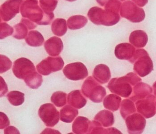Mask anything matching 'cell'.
<instances>
[{
  "mask_svg": "<svg viewBox=\"0 0 156 134\" xmlns=\"http://www.w3.org/2000/svg\"><path fill=\"white\" fill-rule=\"evenodd\" d=\"M87 16L94 24L107 27L116 24L120 18L119 13L108 11L97 6L91 8L88 11Z\"/></svg>",
  "mask_w": 156,
  "mask_h": 134,
  "instance_id": "obj_2",
  "label": "cell"
},
{
  "mask_svg": "<svg viewBox=\"0 0 156 134\" xmlns=\"http://www.w3.org/2000/svg\"><path fill=\"white\" fill-rule=\"evenodd\" d=\"M68 104L74 107L80 109L86 105L87 99L83 96L80 90H73L68 94L67 97Z\"/></svg>",
  "mask_w": 156,
  "mask_h": 134,
  "instance_id": "obj_19",
  "label": "cell"
},
{
  "mask_svg": "<svg viewBox=\"0 0 156 134\" xmlns=\"http://www.w3.org/2000/svg\"><path fill=\"white\" fill-rule=\"evenodd\" d=\"M135 48L129 43L118 44L115 49V55L118 59L130 61L135 53Z\"/></svg>",
  "mask_w": 156,
  "mask_h": 134,
  "instance_id": "obj_15",
  "label": "cell"
},
{
  "mask_svg": "<svg viewBox=\"0 0 156 134\" xmlns=\"http://www.w3.org/2000/svg\"><path fill=\"white\" fill-rule=\"evenodd\" d=\"M121 98L115 94H111L105 97L103 105L107 109L115 111L119 109L121 103Z\"/></svg>",
  "mask_w": 156,
  "mask_h": 134,
  "instance_id": "obj_26",
  "label": "cell"
},
{
  "mask_svg": "<svg viewBox=\"0 0 156 134\" xmlns=\"http://www.w3.org/2000/svg\"><path fill=\"white\" fill-rule=\"evenodd\" d=\"M26 85L32 89H37L42 85L43 79L41 75L36 71L31 73L24 78Z\"/></svg>",
  "mask_w": 156,
  "mask_h": 134,
  "instance_id": "obj_29",
  "label": "cell"
},
{
  "mask_svg": "<svg viewBox=\"0 0 156 134\" xmlns=\"http://www.w3.org/2000/svg\"><path fill=\"white\" fill-rule=\"evenodd\" d=\"M120 11L121 17L132 23H140L144 20L145 17L144 9L129 0L122 3Z\"/></svg>",
  "mask_w": 156,
  "mask_h": 134,
  "instance_id": "obj_5",
  "label": "cell"
},
{
  "mask_svg": "<svg viewBox=\"0 0 156 134\" xmlns=\"http://www.w3.org/2000/svg\"><path fill=\"white\" fill-rule=\"evenodd\" d=\"M20 7L22 17L39 25L50 24L55 16L53 12L44 11L38 5V0H24Z\"/></svg>",
  "mask_w": 156,
  "mask_h": 134,
  "instance_id": "obj_1",
  "label": "cell"
},
{
  "mask_svg": "<svg viewBox=\"0 0 156 134\" xmlns=\"http://www.w3.org/2000/svg\"><path fill=\"white\" fill-rule=\"evenodd\" d=\"M1 129H4L10 125V121L6 114L1 112Z\"/></svg>",
  "mask_w": 156,
  "mask_h": 134,
  "instance_id": "obj_38",
  "label": "cell"
},
{
  "mask_svg": "<svg viewBox=\"0 0 156 134\" xmlns=\"http://www.w3.org/2000/svg\"><path fill=\"white\" fill-rule=\"evenodd\" d=\"M23 0H7L1 6V20L8 22L20 12Z\"/></svg>",
  "mask_w": 156,
  "mask_h": 134,
  "instance_id": "obj_11",
  "label": "cell"
},
{
  "mask_svg": "<svg viewBox=\"0 0 156 134\" xmlns=\"http://www.w3.org/2000/svg\"><path fill=\"white\" fill-rule=\"evenodd\" d=\"M130 43L135 47L141 48L145 47L148 41L147 34L142 30H136L131 33L129 36Z\"/></svg>",
  "mask_w": 156,
  "mask_h": 134,
  "instance_id": "obj_20",
  "label": "cell"
},
{
  "mask_svg": "<svg viewBox=\"0 0 156 134\" xmlns=\"http://www.w3.org/2000/svg\"><path fill=\"white\" fill-rule=\"evenodd\" d=\"M65 77L72 81L84 79L88 75L87 68L81 62H75L67 64L63 68Z\"/></svg>",
  "mask_w": 156,
  "mask_h": 134,
  "instance_id": "obj_9",
  "label": "cell"
},
{
  "mask_svg": "<svg viewBox=\"0 0 156 134\" xmlns=\"http://www.w3.org/2000/svg\"><path fill=\"white\" fill-rule=\"evenodd\" d=\"M81 90L85 96L95 103H101L106 95L105 89L100 85L91 76L84 81Z\"/></svg>",
  "mask_w": 156,
  "mask_h": 134,
  "instance_id": "obj_4",
  "label": "cell"
},
{
  "mask_svg": "<svg viewBox=\"0 0 156 134\" xmlns=\"http://www.w3.org/2000/svg\"><path fill=\"white\" fill-rule=\"evenodd\" d=\"M94 120L98 121L105 128H108L114 124L113 114L107 110H102L98 112L94 117Z\"/></svg>",
  "mask_w": 156,
  "mask_h": 134,
  "instance_id": "obj_22",
  "label": "cell"
},
{
  "mask_svg": "<svg viewBox=\"0 0 156 134\" xmlns=\"http://www.w3.org/2000/svg\"><path fill=\"white\" fill-rule=\"evenodd\" d=\"M51 27L55 35L60 37L63 36L67 31L66 20L63 18H56L53 22Z\"/></svg>",
  "mask_w": 156,
  "mask_h": 134,
  "instance_id": "obj_28",
  "label": "cell"
},
{
  "mask_svg": "<svg viewBox=\"0 0 156 134\" xmlns=\"http://www.w3.org/2000/svg\"><path fill=\"white\" fill-rule=\"evenodd\" d=\"M134 3L140 7H143L147 4L148 0H132Z\"/></svg>",
  "mask_w": 156,
  "mask_h": 134,
  "instance_id": "obj_41",
  "label": "cell"
},
{
  "mask_svg": "<svg viewBox=\"0 0 156 134\" xmlns=\"http://www.w3.org/2000/svg\"><path fill=\"white\" fill-rule=\"evenodd\" d=\"M9 102L14 106H19L23 103L25 101V94L18 91L10 92L7 95Z\"/></svg>",
  "mask_w": 156,
  "mask_h": 134,
  "instance_id": "obj_31",
  "label": "cell"
},
{
  "mask_svg": "<svg viewBox=\"0 0 156 134\" xmlns=\"http://www.w3.org/2000/svg\"><path fill=\"white\" fill-rule=\"evenodd\" d=\"M12 72L16 78L24 80L31 73L36 71L32 62L26 58L18 59L13 63Z\"/></svg>",
  "mask_w": 156,
  "mask_h": 134,
  "instance_id": "obj_10",
  "label": "cell"
},
{
  "mask_svg": "<svg viewBox=\"0 0 156 134\" xmlns=\"http://www.w3.org/2000/svg\"><path fill=\"white\" fill-rule=\"evenodd\" d=\"M132 86L126 76H124L112 78L108 83L107 87L112 93L123 98H128L132 92Z\"/></svg>",
  "mask_w": 156,
  "mask_h": 134,
  "instance_id": "obj_6",
  "label": "cell"
},
{
  "mask_svg": "<svg viewBox=\"0 0 156 134\" xmlns=\"http://www.w3.org/2000/svg\"><path fill=\"white\" fill-rule=\"evenodd\" d=\"M25 40L27 44L31 47H38L42 46L44 38L38 31H32L29 32Z\"/></svg>",
  "mask_w": 156,
  "mask_h": 134,
  "instance_id": "obj_27",
  "label": "cell"
},
{
  "mask_svg": "<svg viewBox=\"0 0 156 134\" xmlns=\"http://www.w3.org/2000/svg\"><path fill=\"white\" fill-rule=\"evenodd\" d=\"M8 91L7 85L2 77H1V97L4 96Z\"/></svg>",
  "mask_w": 156,
  "mask_h": 134,
  "instance_id": "obj_39",
  "label": "cell"
},
{
  "mask_svg": "<svg viewBox=\"0 0 156 134\" xmlns=\"http://www.w3.org/2000/svg\"><path fill=\"white\" fill-rule=\"evenodd\" d=\"M38 115L47 127H54L59 122L60 114L53 104L46 103L40 107Z\"/></svg>",
  "mask_w": 156,
  "mask_h": 134,
  "instance_id": "obj_7",
  "label": "cell"
},
{
  "mask_svg": "<svg viewBox=\"0 0 156 134\" xmlns=\"http://www.w3.org/2000/svg\"><path fill=\"white\" fill-rule=\"evenodd\" d=\"M1 73H4L11 68L12 62L8 57L1 55Z\"/></svg>",
  "mask_w": 156,
  "mask_h": 134,
  "instance_id": "obj_36",
  "label": "cell"
},
{
  "mask_svg": "<svg viewBox=\"0 0 156 134\" xmlns=\"http://www.w3.org/2000/svg\"><path fill=\"white\" fill-rule=\"evenodd\" d=\"M66 1L69 2H75V1H76V0H66Z\"/></svg>",
  "mask_w": 156,
  "mask_h": 134,
  "instance_id": "obj_44",
  "label": "cell"
},
{
  "mask_svg": "<svg viewBox=\"0 0 156 134\" xmlns=\"http://www.w3.org/2000/svg\"><path fill=\"white\" fill-rule=\"evenodd\" d=\"M152 92L151 87L144 83L140 82L134 87L132 95L130 99L136 102L140 99L146 98Z\"/></svg>",
  "mask_w": 156,
  "mask_h": 134,
  "instance_id": "obj_18",
  "label": "cell"
},
{
  "mask_svg": "<svg viewBox=\"0 0 156 134\" xmlns=\"http://www.w3.org/2000/svg\"><path fill=\"white\" fill-rule=\"evenodd\" d=\"M5 134H20L19 131L16 128L10 126L5 128L4 130Z\"/></svg>",
  "mask_w": 156,
  "mask_h": 134,
  "instance_id": "obj_40",
  "label": "cell"
},
{
  "mask_svg": "<svg viewBox=\"0 0 156 134\" xmlns=\"http://www.w3.org/2000/svg\"><path fill=\"white\" fill-rule=\"evenodd\" d=\"M120 1H122V2H123V1H126V0H120Z\"/></svg>",
  "mask_w": 156,
  "mask_h": 134,
  "instance_id": "obj_45",
  "label": "cell"
},
{
  "mask_svg": "<svg viewBox=\"0 0 156 134\" xmlns=\"http://www.w3.org/2000/svg\"><path fill=\"white\" fill-rule=\"evenodd\" d=\"M78 114L77 110L72 107V106L66 105L60 110L61 121L66 123H71L77 116Z\"/></svg>",
  "mask_w": 156,
  "mask_h": 134,
  "instance_id": "obj_24",
  "label": "cell"
},
{
  "mask_svg": "<svg viewBox=\"0 0 156 134\" xmlns=\"http://www.w3.org/2000/svg\"><path fill=\"white\" fill-rule=\"evenodd\" d=\"M67 26L69 29L76 30L82 28L88 22L87 18L83 15H74L67 20Z\"/></svg>",
  "mask_w": 156,
  "mask_h": 134,
  "instance_id": "obj_25",
  "label": "cell"
},
{
  "mask_svg": "<svg viewBox=\"0 0 156 134\" xmlns=\"http://www.w3.org/2000/svg\"><path fill=\"white\" fill-rule=\"evenodd\" d=\"M126 78L132 86H134L136 84L141 81V79L134 73H129L126 75Z\"/></svg>",
  "mask_w": 156,
  "mask_h": 134,
  "instance_id": "obj_37",
  "label": "cell"
},
{
  "mask_svg": "<svg viewBox=\"0 0 156 134\" xmlns=\"http://www.w3.org/2000/svg\"><path fill=\"white\" fill-rule=\"evenodd\" d=\"M136 112V108L132 100L127 99L123 100L120 106V113L124 119Z\"/></svg>",
  "mask_w": 156,
  "mask_h": 134,
  "instance_id": "obj_30",
  "label": "cell"
},
{
  "mask_svg": "<svg viewBox=\"0 0 156 134\" xmlns=\"http://www.w3.org/2000/svg\"><path fill=\"white\" fill-rule=\"evenodd\" d=\"M39 5L42 9L47 13L54 11L57 5L58 0H39Z\"/></svg>",
  "mask_w": 156,
  "mask_h": 134,
  "instance_id": "obj_33",
  "label": "cell"
},
{
  "mask_svg": "<svg viewBox=\"0 0 156 134\" xmlns=\"http://www.w3.org/2000/svg\"><path fill=\"white\" fill-rule=\"evenodd\" d=\"M67 94L63 92H55L51 97V102L58 107H62L66 103Z\"/></svg>",
  "mask_w": 156,
  "mask_h": 134,
  "instance_id": "obj_32",
  "label": "cell"
},
{
  "mask_svg": "<svg viewBox=\"0 0 156 134\" xmlns=\"http://www.w3.org/2000/svg\"><path fill=\"white\" fill-rule=\"evenodd\" d=\"M126 123L129 134H141L146 125V120L138 113H133L127 117Z\"/></svg>",
  "mask_w": 156,
  "mask_h": 134,
  "instance_id": "obj_13",
  "label": "cell"
},
{
  "mask_svg": "<svg viewBox=\"0 0 156 134\" xmlns=\"http://www.w3.org/2000/svg\"><path fill=\"white\" fill-rule=\"evenodd\" d=\"M155 99L154 95H150L146 98L137 100L136 102L137 112L146 118L154 116L156 113Z\"/></svg>",
  "mask_w": 156,
  "mask_h": 134,
  "instance_id": "obj_12",
  "label": "cell"
},
{
  "mask_svg": "<svg viewBox=\"0 0 156 134\" xmlns=\"http://www.w3.org/2000/svg\"><path fill=\"white\" fill-rule=\"evenodd\" d=\"M108 1L109 0H96L97 3L101 6H105Z\"/></svg>",
  "mask_w": 156,
  "mask_h": 134,
  "instance_id": "obj_42",
  "label": "cell"
},
{
  "mask_svg": "<svg viewBox=\"0 0 156 134\" xmlns=\"http://www.w3.org/2000/svg\"><path fill=\"white\" fill-rule=\"evenodd\" d=\"M64 62L61 57H48L36 66L38 73L44 76H48L52 73L60 71L63 68Z\"/></svg>",
  "mask_w": 156,
  "mask_h": 134,
  "instance_id": "obj_8",
  "label": "cell"
},
{
  "mask_svg": "<svg viewBox=\"0 0 156 134\" xmlns=\"http://www.w3.org/2000/svg\"><path fill=\"white\" fill-rule=\"evenodd\" d=\"M130 62L134 63V71L140 77L149 75L153 70V62L144 49L136 50L133 57Z\"/></svg>",
  "mask_w": 156,
  "mask_h": 134,
  "instance_id": "obj_3",
  "label": "cell"
},
{
  "mask_svg": "<svg viewBox=\"0 0 156 134\" xmlns=\"http://www.w3.org/2000/svg\"><path fill=\"white\" fill-rule=\"evenodd\" d=\"M0 28L1 39H4L7 37L10 36L14 32V28L6 23H1Z\"/></svg>",
  "mask_w": 156,
  "mask_h": 134,
  "instance_id": "obj_34",
  "label": "cell"
},
{
  "mask_svg": "<svg viewBox=\"0 0 156 134\" xmlns=\"http://www.w3.org/2000/svg\"><path fill=\"white\" fill-rule=\"evenodd\" d=\"M102 125L98 121L90 122L89 130L87 134H122V133L115 128H104Z\"/></svg>",
  "mask_w": 156,
  "mask_h": 134,
  "instance_id": "obj_23",
  "label": "cell"
},
{
  "mask_svg": "<svg viewBox=\"0 0 156 134\" xmlns=\"http://www.w3.org/2000/svg\"><path fill=\"white\" fill-rule=\"evenodd\" d=\"M121 3L118 0H109L105 5V9L119 13L121 7Z\"/></svg>",
  "mask_w": 156,
  "mask_h": 134,
  "instance_id": "obj_35",
  "label": "cell"
},
{
  "mask_svg": "<svg viewBox=\"0 0 156 134\" xmlns=\"http://www.w3.org/2000/svg\"><path fill=\"white\" fill-rule=\"evenodd\" d=\"M93 76L101 84H105L110 79L111 73L108 66L105 64H100L94 68Z\"/></svg>",
  "mask_w": 156,
  "mask_h": 134,
  "instance_id": "obj_17",
  "label": "cell"
},
{
  "mask_svg": "<svg viewBox=\"0 0 156 134\" xmlns=\"http://www.w3.org/2000/svg\"><path fill=\"white\" fill-rule=\"evenodd\" d=\"M153 88H154V93L155 95H156V81L153 85Z\"/></svg>",
  "mask_w": 156,
  "mask_h": 134,
  "instance_id": "obj_43",
  "label": "cell"
},
{
  "mask_svg": "<svg viewBox=\"0 0 156 134\" xmlns=\"http://www.w3.org/2000/svg\"><path fill=\"white\" fill-rule=\"evenodd\" d=\"M90 122L84 117H78L72 124V131L75 134H87Z\"/></svg>",
  "mask_w": 156,
  "mask_h": 134,
  "instance_id": "obj_21",
  "label": "cell"
},
{
  "mask_svg": "<svg viewBox=\"0 0 156 134\" xmlns=\"http://www.w3.org/2000/svg\"><path fill=\"white\" fill-rule=\"evenodd\" d=\"M23 1H24V0H23Z\"/></svg>",
  "mask_w": 156,
  "mask_h": 134,
  "instance_id": "obj_46",
  "label": "cell"
},
{
  "mask_svg": "<svg viewBox=\"0 0 156 134\" xmlns=\"http://www.w3.org/2000/svg\"><path fill=\"white\" fill-rule=\"evenodd\" d=\"M44 46L47 53L52 56H58L63 49L62 40L56 36L49 38L44 43Z\"/></svg>",
  "mask_w": 156,
  "mask_h": 134,
  "instance_id": "obj_16",
  "label": "cell"
},
{
  "mask_svg": "<svg viewBox=\"0 0 156 134\" xmlns=\"http://www.w3.org/2000/svg\"><path fill=\"white\" fill-rule=\"evenodd\" d=\"M37 26L35 23L29 19L22 18L20 23L13 27L14 33L12 36L18 40L24 39L27 36L28 30L35 28Z\"/></svg>",
  "mask_w": 156,
  "mask_h": 134,
  "instance_id": "obj_14",
  "label": "cell"
}]
</instances>
